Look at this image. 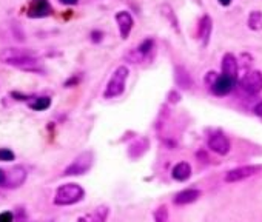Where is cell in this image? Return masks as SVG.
I'll return each mask as SVG.
<instances>
[{
    "label": "cell",
    "instance_id": "obj_1",
    "mask_svg": "<svg viewBox=\"0 0 262 222\" xmlns=\"http://www.w3.org/2000/svg\"><path fill=\"white\" fill-rule=\"evenodd\" d=\"M0 62L24 70V71H40V60L28 50L22 48H4L0 51Z\"/></svg>",
    "mask_w": 262,
    "mask_h": 222
},
{
    "label": "cell",
    "instance_id": "obj_2",
    "mask_svg": "<svg viewBox=\"0 0 262 222\" xmlns=\"http://www.w3.org/2000/svg\"><path fill=\"white\" fill-rule=\"evenodd\" d=\"M85 196L83 188L79 184H63L57 188L54 196L56 205H73L80 202Z\"/></svg>",
    "mask_w": 262,
    "mask_h": 222
},
{
    "label": "cell",
    "instance_id": "obj_3",
    "mask_svg": "<svg viewBox=\"0 0 262 222\" xmlns=\"http://www.w3.org/2000/svg\"><path fill=\"white\" fill-rule=\"evenodd\" d=\"M126 79H128V68L125 65H120L116 68V71L113 73V76L110 77L105 93L103 96L106 99H113L120 96L125 91V85H126Z\"/></svg>",
    "mask_w": 262,
    "mask_h": 222
},
{
    "label": "cell",
    "instance_id": "obj_4",
    "mask_svg": "<svg viewBox=\"0 0 262 222\" xmlns=\"http://www.w3.org/2000/svg\"><path fill=\"white\" fill-rule=\"evenodd\" d=\"M93 162H94L93 151H83L65 168L63 176H80V174H85L93 167Z\"/></svg>",
    "mask_w": 262,
    "mask_h": 222
},
{
    "label": "cell",
    "instance_id": "obj_5",
    "mask_svg": "<svg viewBox=\"0 0 262 222\" xmlns=\"http://www.w3.org/2000/svg\"><path fill=\"white\" fill-rule=\"evenodd\" d=\"M241 88L250 94L254 96L262 91V73L260 71H248L241 80H239Z\"/></svg>",
    "mask_w": 262,
    "mask_h": 222
},
{
    "label": "cell",
    "instance_id": "obj_6",
    "mask_svg": "<svg viewBox=\"0 0 262 222\" xmlns=\"http://www.w3.org/2000/svg\"><path fill=\"white\" fill-rule=\"evenodd\" d=\"M27 177H28V171L22 165H17V167L5 171V181H4L2 187H5V188H19L20 185L25 184Z\"/></svg>",
    "mask_w": 262,
    "mask_h": 222
},
{
    "label": "cell",
    "instance_id": "obj_7",
    "mask_svg": "<svg viewBox=\"0 0 262 222\" xmlns=\"http://www.w3.org/2000/svg\"><path fill=\"white\" fill-rule=\"evenodd\" d=\"M236 77H230V76H219L216 77V80L211 83V91L216 94V96H225V94H230L234 86H236Z\"/></svg>",
    "mask_w": 262,
    "mask_h": 222
},
{
    "label": "cell",
    "instance_id": "obj_8",
    "mask_svg": "<svg viewBox=\"0 0 262 222\" xmlns=\"http://www.w3.org/2000/svg\"><path fill=\"white\" fill-rule=\"evenodd\" d=\"M259 171V167L256 165H245V167H237L234 170H230L227 174H225V181L227 182H237V181H242V179H247L253 174H256Z\"/></svg>",
    "mask_w": 262,
    "mask_h": 222
},
{
    "label": "cell",
    "instance_id": "obj_9",
    "mask_svg": "<svg viewBox=\"0 0 262 222\" xmlns=\"http://www.w3.org/2000/svg\"><path fill=\"white\" fill-rule=\"evenodd\" d=\"M53 13V8L48 0H33L30 8H28V16L33 19L39 17H47Z\"/></svg>",
    "mask_w": 262,
    "mask_h": 222
},
{
    "label": "cell",
    "instance_id": "obj_10",
    "mask_svg": "<svg viewBox=\"0 0 262 222\" xmlns=\"http://www.w3.org/2000/svg\"><path fill=\"white\" fill-rule=\"evenodd\" d=\"M208 148L217 154H227L230 151V142L222 133H214L208 139Z\"/></svg>",
    "mask_w": 262,
    "mask_h": 222
},
{
    "label": "cell",
    "instance_id": "obj_11",
    "mask_svg": "<svg viewBox=\"0 0 262 222\" xmlns=\"http://www.w3.org/2000/svg\"><path fill=\"white\" fill-rule=\"evenodd\" d=\"M116 22L119 25V31H120V37L122 39H126L131 33V28H133L135 22H133V17H131L129 13L126 11H119L116 14Z\"/></svg>",
    "mask_w": 262,
    "mask_h": 222
},
{
    "label": "cell",
    "instance_id": "obj_12",
    "mask_svg": "<svg viewBox=\"0 0 262 222\" xmlns=\"http://www.w3.org/2000/svg\"><path fill=\"white\" fill-rule=\"evenodd\" d=\"M199 196H201L199 190L188 188V190H184V191H181V193H178L174 196V204L176 205H187V204H191V202L198 201Z\"/></svg>",
    "mask_w": 262,
    "mask_h": 222
},
{
    "label": "cell",
    "instance_id": "obj_13",
    "mask_svg": "<svg viewBox=\"0 0 262 222\" xmlns=\"http://www.w3.org/2000/svg\"><path fill=\"white\" fill-rule=\"evenodd\" d=\"M222 74L230 77H237V60L233 54H225L222 59Z\"/></svg>",
    "mask_w": 262,
    "mask_h": 222
},
{
    "label": "cell",
    "instance_id": "obj_14",
    "mask_svg": "<svg viewBox=\"0 0 262 222\" xmlns=\"http://www.w3.org/2000/svg\"><path fill=\"white\" fill-rule=\"evenodd\" d=\"M171 174H173V177H174L176 181L184 182V181H187V179L191 176V167H190V164H187V162H179V164L173 168Z\"/></svg>",
    "mask_w": 262,
    "mask_h": 222
},
{
    "label": "cell",
    "instance_id": "obj_15",
    "mask_svg": "<svg viewBox=\"0 0 262 222\" xmlns=\"http://www.w3.org/2000/svg\"><path fill=\"white\" fill-rule=\"evenodd\" d=\"M210 33H211V19L208 16H204L201 24H199V37L202 39L204 45H207Z\"/></svg>",
    "mask_w": 262,
    "mask_h": 222
},
{
    "label": "cell",
    "instance_id": "obj_16",
    "mask_svg": "<svg viewBox=\"0 0 262 222\" xmlns=\"http://www.w3.org/2000/svg\"><path fill=\"white\" fill-rule=\"evenodd\" d=\"M28 105H30V108L34 109V111H45V109H48V108L51 106V97H47V96H43V97H36V99L31 100Z\"/></svg>",
    "mask_w": 262,
    "mask_h": 222
},
{
    "label": "cell",
    "instance_id": "obj_17",
    "mask_svg": "<svg viewBox=\"0 0 262 222\" xmlns=\"http://www.w3.org/2000/svg\"><path fill=\"white\" fill-rule=\"evenodd\" d=\"M153 48H155V40L153 39H145L136 50L141 53V56L144 57V60L150 56V53L153 51Z\"/></svg>",
    "mask_w": 262,
    "mask_h": 222
},
{
    "label": "cell",
    "instance_id": "obj_18",
    "mask_svg": "<svg viewBox=\"0 0 262 222\" xmlns=\"http://www.w3.org/2000/svg\"><path fill=\"white\" fill-rule=\"evenodd\" d=\"M248 25L251 30H260L262 28V13L253 11L248 17Z\"/></svg>",
    "mask_w": 262,
    "mask_h": 222
},
{
    "label": "cell",
    "instance_id": "obj_19",
    "mask_svg": "<svg viewBox=\"0 0 262 222\" xmlns=\"http://www.w3.org/2000/svg\"><path fill=\"white\" fill-rule=\"evenodd\" d=\"M155 222H168V208L167 205H161L155 210Z\"/></svg>",
    "mask_w": 262,
    "mask_h": 222
},
{
    "label": "cell",
    "instance_id": "obj_20",
    "mask_svg": "<svg viewBox=\"0 0 262 222\" xmlns=\"http://www.w3.org/2000/svg\"><path fill=\"white\" fill-rule=\"evenodd\" d=\"M176 82L182 88H188V85H190V77H188V74L182 68H178L176 70Z\"/></svg>",
    "mask_w": 262,
    "mask_h": 222
},
{
    "label": "cell",
    "instance_id": "obj_21",
    "mask_svg": "<svg viewBox=\"0 0 262 222\" xmlns=\"http://www.w3.org/2000/svg\"><path fill=\"white\" fill-rule=\"evenodd\" d=\"M106 216H108V208L99 207V208H96V211L93 214V222H105Z\"/></svg>",
    "mask_w": 262,
    "mask_h": 222
},
{
    "label": "cell",
    "instance_id": "obj_22",
    "mask_svg": "<svg viewBox=\"0 0 262 222\" xmlns=\"http://www.w3.org/2000/svg\"><path fill=\"white\" fill-rule=\"evenodd\" d=\"M14 158H16V154L10 148H0V161L11 162V161H14Z\"/></svg>",
    "mask_w": 262,
    "mask_h": 222
},
{
    "label": "cell",
    "instance_id": "obj_23",
    "mask_svg": "<svg viewBox=\"0 0 262 222\" xmlns=\"http://www.w3.org/2000/svg\"><path fill=\"white\" fill-rule=\"evenodd\" d=\"M14 220V214L11 211H5L0 214V222H13Z\"/></svg>",
    "mask_w": 262,
    "mask_h": 222
},
{
    "label": "cell",
    "instance_id": "obj_24",
    "mask_svg": "<svg viewBox=\"0 0 262 222\" xmlns=\"http://www.w3.org/2000/svg\"><path fill=\"white\" fill-rule=\"evenodd\" d=\"M254 115L259 116V118H262V102H259V103L254 106Z\"/></svg>",
    "mask_w": 262,
    "mask_h": 222
},
{
    "label": "cell",
    "instance_id": "obj_25",
    "mask_svg": "<svg viewBox=\"0 0 262 222\" xmlns=\"http://www.w3.org/2000/svg\"><path fill=\"white\" fill-rule=\"evenodd\" d=\"M91 36H93V42H99V40H102V33H99V31H93V33H91Z\"/></svg>",
    "mask_w": 262,
    "mask_h": 222
},
{
    "label": "cell",
    "instance_id": "obj_26",
    "mask_svg": "<svg viewBox=\"0 0 262 222\" xmlns=\"http://www.w3.org/2000/svg\"><path fill=\"white\" fill-rule=\"evenodd\" d=\"M62 4H65V5H76L77 4V0H60Z\"/></svg>",
    "mask_w": 262,
    "mask_h": 222
},
{
    "label": "cell",
    "instance_id": "obj_27",
    "mask_svg": "<svg viewBox=\"0 0 262 222\" xmlns=\"http://www.w3.org/2000/svg\"><path fill=\"white\" fill-rule=\"evenodd\" d=\"M219 4L224 5V7H228V5L231 4V0H219Z\"/></svg>",
    "mask_w": 262,
    "mask_h": 222
},
{
    "label": "cell",
    "instance_id": "obj_28",
    "mask_svg": "<svg viewBox=\"0 0 262 222\" xmlns=\"http://www.w3.org/2000/svg\"><path fill=\"white\" fill-rule=\"evenodd\" d=\"M4 181H5V171H2V170H0V185L4 184Z\"/></svg>",
    "mask_w": 262,
    "mask_h": 222
},
{
    "label": "cell",
    "instance_id": "obj_29",
    "mask_svg": "<svg viewBox=\"0 0 262 222\" xmlns=\"http://www.w3.org/2000/svg\"><path fill=\"white\" fill-rule=\"evenodd\" d=\"M79 222H86V220H85L83 217H80V219H79Z\"/></svg>",
    "mask_w": 262,
    "mask_h": 222
}]
</instances>
